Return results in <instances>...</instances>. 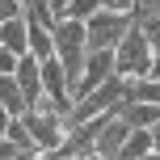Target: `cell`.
<instances>
[{"label":"cell","instance_id":"obj_7","mask_svg":"<svg viewBox=\"0 0 160 160\" xmlns=\"http://www.w3.org/2000/svg\"><path fill=\"white\" fill-rule=\"evenodd\" d=\"M17 84H21V93H25V105H34L42 97V59H34V55H21L17 59Z\"/></svg>","mask_w":160,"mask_h":160},{"label":"cell","instance_id":"obj_25","mask_svg":"<svg viewBox=\"0 0 160 160\" xmlns=\"http://www.w3.org/2000/svg\"><path fill=\"white\" fill-rule=\"evenodd\" d=\"M76 160H93V156H76Z\"/></svg>","mask_w":160,"mask_h":160},{"label":"cell","instance_id":"obj_17","mask_svg":"<svg viewBox=\"0 0 160 160\" xmlns=\"http://www.w3.org/2000/svg\"><path fill=\"white\" fill-rule=\"evenodd\" d=\"M13 72H17V55L0 47V76H13Z\"/></svg>","mask_w":160,"mask_h":160},{"label":"cell","instance_id":"obj_4","mask_svg":"<svg viewBox=\"0 0 160 160\" xmlns=\"http://www.w3.org/2000/svg\"><path fill=\"white\" fill-rule=\"evenodd\" d=\"M84 25H88V51H114L122 38H127V30L135 25V17H131V13H110V8H97Z\"/></svg>","mask_w":160,"mask_h":160},{"label":"cell","instance_id":"obj_15","mask_svg":"<svg viewBox=\"0 0 160 160\" xmlns=\"http://www.w3.org/2000/svg\"><path fill=\"white\" fill-rule=\"evenodd\" d=\"M101 8H110V13H131V17H135V0H101Z\"/></svg>","mask_w":160,"mask_h":160},{"label":"cell","instance_id":"obj_5","mask_svg":"<svg viewBox=\"0 0 160 160\" xmlns=\"http://www.w3.org/2000/svg\"><path fill=\"white\" fill-rule=\"evenodd\" d=\"M110 76H114V51H88V59H84V72H80L76 88H72V101L88 97L93 88H101Z\"/></svg>","mask_w":160,"mask_h":160},{"label":"cell","instance_id":"obj_3","mask_svg":"<svg viewBox=\"0 0 160 160\" xmlns=\"http://www.w3.org/2000/svg\"><path fill=\"white\" fill-rule=\"evenodd\" d=\"M152 63H156L152 42L143 38L139 25H131L127 38L114 47V72H118L122 80H143V76H152Z\"/></svg>","mask_w":160,"mask_h":160},{"label":"cell","instance_id":"obj_24","mask_svg":"<svg viewBox=\"0 0 160 160\" xmlns=\"http://www.w3.org/2000/svg\"><path fill=\"white\" fill-rule=\"evenodd\" d=\"M17 4H21V8H25V4H30V0H17Z\"/></svg>","mask_w":160,"mask_h":160},{"label":"cell","instance_id":"obj_13","mask_svg":"<svg viewBox=\"0 0 160 160\" xmlns=\"http://www.w3.org/2000/svg\"><path fill=\"white\" fill-rule=\"evenodd\" d=\"M97 8H101V0H68L63 17H68V21H88ZM63 17H59V21H63Z\"/></svg>","mask_w":160,"mask_h":160},{"label":"cell","instance_id":"obj_12","mask_svg":"<svg viewBox=\"0 0 160 160\" xmlns=\"http://www.w3.org/2000/svg\"><path fill=\"white\" fill-rule=\"evenodd\" d=\"M4 139H8V143H13V148H21L25 156H38V143H34V139H30V131H25V122H21V118H13V122H8Z\"/></svg>","mask_w":160,"mask_h":160},{"label":"cell","instance_id":"obj_10","mask_svg":"<svg viewBox=\"0 0 160 160\" xmlns=\"http://www.w3.org/2000/svg\"><path fill=\"white\" fill-rule=\"evenodd\" d=\"M0 105H4L13 118L25 114V93H21V84H17V76H0Z\"/></svg>","mask_w":160,"mask_h":160},{"label":"cell","instance_id":"obj_9","mask_svg":"<svg viewBox=\"0 0 160 160\" xmlns=\"http://www.w3.org/2000/svg\"><path fill=\"white\" fill-rule=\"evenodd\" d=\"M122 101H143V105H160V76H143V80H131L127 97Z\"/></svg>","mask_w":160,"mask_h":160},{"label":"cell","instance_id":"obj_1","mask_svg":"<svg viewBox=\"0 0 160 160\" xmlns=\"http://www.w3.org/2000/svg\"><path fill=\"white\" fill-rule=\"evenodd\" d=\"M55 59H59V68H63V76H68V84L76 88V80L80 72H84V59H88V25L84 21H59L55 25Z\"/></svg>","mask_w":160,"mask_h":160},{"label":"cell","instance_id":"obj_20","mask_svg":"<svg viewBox=\"0 0 160 160\" xmlns=\"http://www.w3.org/2000/svg\"><path fill=\"white\" fill-rule=\"evenodd\" d=\"M148 135H152V152H160V122H156V127H148Z\"/></svg>","mask_w":160,"mask_h":160},{"label":"cell","instance_id":"obj_18","mask_svg":"<svg viewBox=\"0 0 160 160\" xmlns=\"http://www.w3.org/2000/svg\"><path fill=\"white\" fill-rule=\"evenodd\" d=\"M8 122H13V114H8L4 105H0V139H4V131H8Z\"/></svg>","mask_w":160,"mask_h":160},{"label":"cell","instance_id":"obj_2","mask_svg":"<svg viewBox=\"0 0 160 160\" xmlns=\"http://www.w3.org/2000/svg\"><path fill=\"white\" fill-rule=\"evenodd\" d=\"M21 122H25V131H30V139L38 143V152H55V148L68 139V118L47 101V97H38L34 105H25Z\"/></svg>","mask_w":160,"mask_h":160},{"label":"cell","instance_id":"obj_8","mask_svg":"<svg viewBox=\"0 0 160 160\" xmlns=\"http://www.w3.org/2000/svg\"><path fill=\"white\" fill-rule=\"evenodd\" d=\"M0 47H4V51H13L17 59H21V55H30V34H25V17H13V21H4V25H0Z\"/></svg>","mask_w":160,"mask_h":160},{"label":"cell","instance_id":"obj_22","mask_svg":"<svg viewBox=\"0 0 160 160\" xmlns=\"http://www.w3.org/2000/svg\"><path fill=\"white\" fill-rule=\"evenodd\" d=\"M93 160H122V156H93Z\"/></svg>","mask_w":160,"mask_h":160},{"label":"cell","instance_id":"obj_16","mask_svg":"<svg viewBox=\"0 0 160 160\" xmlns=\"http://www.w3.org/2000/svg\"><path fill=\"white\" fill-rule=\"evenodd\" d=\"M13 17H21V4H17V0H0V25L13 21Z\"/></svg>","mask_w":160,"mask_h":160},{"label":"cell","instance_id":"obj_14","mask_svg":"<svg viewBox=\"0 0 160 160\" xmlns=\"http://www.w3.org/2000/svg\"><path fill=\"white\" fill-rule=\"evenodd\" d=\"M135 25L143 30V38L152 42V55H160V13H152V17H135Z\"/></svg>","mask_w":160,"mask_h":160},{"label":"cell","instance_id":"obj_6","mask_svg":"<svg viewBox=\"0 0 160 160\" xmlns=\"http://www.w3.org/2000/svg\"><path fill=\"white\" fill-rule=\"evenodd\" d=\"M131 139V127L114 114H101V127H97V139H93V156H118L122 143Z\"/></svg>","mask_w":160,"mask_h":160},{"label":"cell","instance_id":"obj_11","mask_svg":"<svg viewBox=\"0 0 160 160\" xmlns=\"http://www.w3.org/2000/svg\"><path fill=\"white\" fill-rule=\"evenodd\" d=\"M122 160H143V156H152V135L148 131H131V139L122 143Z\"/></svg>","mask_w":160,"mask_h":160},{"label":"cell","instance_id":"obj_23","mask_svg":"<svg viewBox=\"0 0 160 160\" xmlns=\"http://www.w3.org/2000/svg\"><path fill=\"white\" fill-rule=\"evenodd\" d=\"M143 160H160V152H152V156H143Z\"/></svg>","mask_w":160,"mask_h":160},{"label":"cell","instance_id":"obj_21","mask_svg":"<svg viewBox=\"0 0 160 160\" xmlns=\"http://www.w3.org/2000/svg\"><path fill=\"white\" fill-rule=\"evenodd\" d=\"M152 76H160V55H156V63H152Z\"/></svg>","mask_w":160,"mask_h":160},{"label":"cell","instance_id":"obj_19","mask_svg":"<svg viewBox=\"0 0 160 160\" xmlns=\"http://www.w3.org/2000/svg\"><path fill=\"white\" fill-rule=\"evenodd\" d=\"M47 8H51V13H55V17H63V8H68V0H47Z\"/></svg>","mask_w":160,"mask_h":160}]
</instances>
